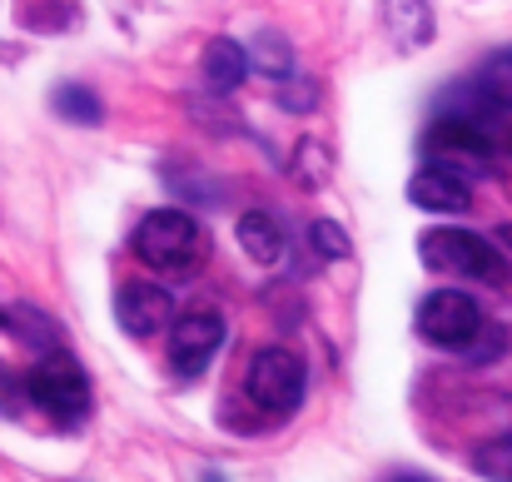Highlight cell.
<instances>
[{
  "mask_svg": "<svg viewBox=\"0 0 512 482\" xmlns=\"http://www.w3.org/2000/svg\"><path fill=\"white\" fill-rule=\"evenodd\" d=\"M135 259L150 264L155 274H189L204 259V229L184 209H155L135 229Z\"/></svg>",
  "mask_w": 512,
  "mask_h": 482,
  "instance_id": "6da1fadb",
  "label": "cell"
},
{
  "mask_svg": "<svg viewBox=\"0 0 512 482\" xmlns=\"http://www.w3.org/2000/svg\"><path fill=\"white\" fill-rule=\"evenodd\" d=\"M25 393L40 413H50L55 423H80L90 413V378L85 368L65 353V348H50L30 373H25Z\"/></svg>",
  "mask_w": 512,
  "mask_h": 482,
  "instance_id": "7a4b0ae2",
  "label": "cell"
},
{
  "mask_svg": "<svg viewBox=\"0 0 512 482\" xmlns=\"http://www.w3.org/2000/svg\"><path fill=\"white\" fill-rule=\"evenodd\" d=\"M423 264L438 269V274L483 279V284H498L508 274V259L498 254V244L473 234V229H433V234H423Z\"/></svg>",
  "mask_w": 512,
  "mask_h": 482,
  "instance_id": "3957f363",
  "label": "cell"
},
{
  "mask_svg": "<svg viewBox=\"0 0 512 482\" xmlns=\"http://www.w3.org/2000/svg\"><path fill=\"white\" fill-rule=\"evenodd\" d=\"M244 393L259 413L269 418H289L304 403V363L289 348H259L249 373H244Z\"/></svg>",
  "mask_w": 512,
  "mask_h": 482,
  "instance_id": "277c9868",
  "label": "cell"
},
{
  "mask_svg": "<svg viewBox=\"0 0 512 482\" xmlns=\"http://www.w3.org/2000/svg\"><path fill=\"white\" fill-rule=\"evenodd\" d=\"M428 160L438 169H483L493 160V120H463V115H438L428 130Z\"/></svg>",
  "mask_w": 512,
  "mask_h": 482,
  "instance_id": "5b68a950",
  "label": "cell"
},
{
  "mask_svg": "<svg viewBox=\"0 0 512 482\" xmlns=\"http://www.w3.org/2000/svg\"><path fill=\"white\" fill-rule=\"evenodd\" d=\"M483 323L488 319H483L478 299L463 294V289H438V294H428L418 304V333L428 343H438V348H468Z\"/></svg>",
  "mask_w": 512,
  "mask_h": 482,
  "instance_id": "8992f818",
  "label": "cell"
},
{
  "mask_svg": "<svg viewBox=\"0 0 512 482\" xmlns=\"http://www.w3.org/2000/svg\"><path fill=\"white\" fill-rule=\"evenodd\" d=\"M219 343H224V319H219V314L199 309V314L174 319V328H170L174 373H179V378H199V373L209 368V358L219 353Z\"/></svg>",
  "mask_w": 512,
  "mask_h": 482,
  "instance_id": "52a82bcc",
  "label": "cell"
},
{
  "mask_svg": "<svg viewBox=\"0 0 512 482\" xmlns=\"http://www.w3.org/2000/svg\"><path fill=\"white\" fill-rule=\"evenodd\" d=\"M115 319H120V328H125L130 338H155L165 323H174L170 289L145 284V279L120 284V294H115Z\"/></svg>",
  "mask_w": 512,
  "mask_h": 482,
  "instance_id": "ba28073f",
  "label": "cell"
},
{
  "mask_svg": "<svg viewBox=\"0 0 512 482\" xmlns=\"http://www.w3.org/2000/svg\"><path fill=\"white\" fill-rule=\"evenodd\" d=\"M408 199H413L418 209H428V214H463V209L473 204V189H468L463 174L428 164V169H418V174L408 179Z\"/></svg>",
  "mask_w": 512,
  "mask_h": 482,
  "instance_id": "9c48e42d",
  "label": "cell"
},
{
  "mask_svg": "<svg viewBox=\"0 0 512 482\" xmlns=\"http://www.w3.org/2000/svg\"><path fill=\"white\" fill-rule=\"evenodd\" d=\"M244 75H249V50L229 35H214L204 45V85L214 95H234L244 85Z\"/></svg>",
  "mask_w": 512,
  "mask_h": 482,
  "instance_id": "30bf717a",
  "label": "cell"
},
{
  "mask_svg": "<svg viewBox=\"0 0 512 482\" xmlns=\"http://www.w3.org/2000/svg\"><path fill=\"white\" fill-rule=\"evenodd\" d=\"M383 25L398 50H418L433 35V10L423 0H383Z\"/></svg>",
  "mask_w": 512,
  "mask_h": 482,
  "instance_id": "8fae6325",
  "label": "cell"
},
{
  "mask_svg": "<svg viewBox=\"0 0 512 482\" xmlns=\"http://www.w3.org/2000/svg\"><path fill=\"white\" fill-rule=\"evenodd\" d=\"M239 244L254 264H279L284 259V229L269 209H249L239 214Z\"/></svg>",
  "mask_w": 512,
  "mask_h": 482,
  "instance_id": "7c38bea8",
  "label": "cell"
},
{
  "mask_svg": "<svg viewBox=\"0 0 512 482\" xmlns=\"http://www.w3.org/2000/svg\"><path fill=\"white\" fill-rule=\"evenodd\" d=\"M50 105H55V115H65L70 125H100V115H105V105H100V95H95L90 85H55Z\"/></svg>",
  "mask_w": 512,
  "mask_h": 482,
  "instance_id": "4fadbf2b",
  "label": "cell"
},
{
  "mask_svg": "<svg viewBox=\"0 0 512 482\" xmlns=\"http://www.w3.org/2000/svg\"><path fill=\"white\" fill-rule=\"evenodd\" d=\"M5 328H15L30 348H40V353H50V348H60V328L55 319H45L40 309H30V304H20L15 314H5Z\"/></svg>",
  "mask_w": 512,
  "mask_h": 482,
  "instance_id": "5bb4252c",
  "label": "cell"
},
{
  "mask_svg": "<svg viewBox=\"0 0 512 482\" xmlns=\"http://www.w3.org/2000/svg\"><path fill=\"white\" fill-rule=\"evenodd\" d=\"M473 473L488 482H512V438H488L473 448Z\"/></svg>",
  "mask_w": 512,
  "mask_h": 482,
  "instance_id": "9a60e30c",
  "label": "cell"
},
{
  "mask_svg": "<svg viewBox=\"0 0 512 482\" xmlns=\"http://www.w3.org/2000/svg\"><path fill=\"white\" fill-rule=\"evenodd\" d=\"M498 110H512V55H493L483 70H478V80H473Z\"/></svg>",
  "mask_w": 512,
  "mask_h": 482,
  "instance_id": "2e32d148",
  "label": "cell"
},
{
  "mask_svg": "<svg viewBox=\"0 0 512 482\" xmlns=\"http://www.w3.org/2000/svg\"><path fill=\"white\" fill-rule=\"evenodd\" d=\"M249 65H259L269 80H284V75H289V65H294V50H289V40H284V35H259V40H254Z\"/></svg>",
  "mask_w": 512,
  "mask_h": 482,
  "instance_id": "e0dca14e",
  "label": "cell"
},
{
  "mask_svg": "<svg viewBox=\"0 0 512 482\" xmlns=\"http://www.w3.org/2000/svg\"><path fill=\"white\" fill-rule=\"evenodd\" d=\"M294 179L309 184V189H319V184L329 179V150H324L319 140H304V145L294 150Z\"/></svg>",
  "mask_w": 512,
  "mask_h": 482,
  "instance_id": "ac0fdd59",
  "label": "cell"
},
{
  "mask_svg": "<svg viewBox=\"0 0 512 482\" xmlns=\"http://www.w3.org/2000/svg\"><path fill=\"white\" fill-rule=\"evenodd\" d=\"M503 348H508V333H503L498 323H483V328L473 333V343L463 348V358H468V363H493Z\"/></svg>",
  "mask_w": 512,
  "mask_h": 482,
  "instance_id": "d6986e66",
  "label": "cell"
},
{
  "mask_svg": "<svg viewBox=\"0 0 512 482\" xmlns=\"http://www.w3.org/2000/svg\"><path fill=\"white\" fill-rule=\"evenodd\" d=\"M309 239H314V249H319V259H348V234H343L334 219H314V229H309Z\"/></svg>",
  "mask_w": 512,
  "mask_h": 482,
  "instance_id": "ffe728a7",
  "label": "cell"
},
{
  "mask_svg": "<svg viewBox=\"0 0 512 482\" xmlns=\"http://www.w3.org/2000/svg\"><path fill=\"white\" fill-rule=\"evenodd\" d=\"M279 100H284L289 110H309V105H314V85H309V80L284 75V80H279Z\"/></svg>",
  "mask_w": 512,
  "mask_h": 482,
  "instance_id": "44dd1931",
  "label": "cell"
},
{
  "mask_svg": "<svg viewBox=\"0 0 512 482\" xmlns=\"http://www.w3.org/2000/svg\"><path fill=\"white\" fill-rule=\"evenodd\" d=\"M15 408H20V383L0 368V413H15Z\"/></svg>",
  "mask_w": 512,
  "mask_h": 482,
  "instance_id": "7402d4cb",
  "label": "cell"
},
{
  "mask_svg": "<svg viewBox=\"0 0 512 482\" xmlns=\"http://www.w3.org/2000/svg\"><path fill=\"white\" fill-rule=\"evenodd\" d=\"M388 482H428V478H418V473H398V478H388Z\"/></svg>",
  "mask_w": 512,
  "mask_h": 482,
  "instance_id": "603a6c76",
  "label": "cell"
},
{
  "mask_svg": "<svg viewBox=\"0 0 512 482\" xmlns=\"http://www.w3.org/2000/svg\"><path fill=\"white\" fill-rule=\"evenodd\" d=\"M0 328H5V309H0Z\"/></svg>",
  "mask_w": 512,
  "mask_h": 482,
  "instance_id": "cb8c5ba5",
  "label": "cell"
}]
</instances>
